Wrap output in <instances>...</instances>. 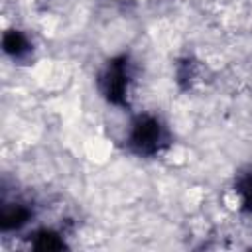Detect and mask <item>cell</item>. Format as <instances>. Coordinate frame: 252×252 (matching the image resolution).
I'll use <instances>...</instances> for the list:
<instances>
[{"label":"cell","instance_id":"obj_1","mask_svg":"<svg viewBox=\"0 0 252 252\" xmlns=\"http://www.w3.org/2000/svg\"><path fill=\"white\" fill-rule=\"evenodd\" d=\"M128 150L142 158H154L169 146V132L156 114H138L128 130Z\"/></svg>","mask_w":252,"mask_h":252},{"label":"cell","instance_id":"obj_2","mask_svg":"<svg viewBox=\"0 0 252 252\" xmlns=\"http://www.w3.org/2000/svg\"><path fill=\"white\" fill-rule=\"evenodd\" d=\"M134 77V67L128 55H116L106 61L98 75V91L104 100L112 106H128L130 83Z\"/></svg>","mask_w":252,"mask_h":252},{"label":"cell","instance_id":"obj_3","mask_svg":"<svg viewBox=\"0 0 252 252\" xmlns=\"http://www.w3.org/2000/svg\"><path fill=\"white\" fill-rule=\"evenodd\" d=\"M32 217H33V211L28 203H22V201L4 203L0 209V228L2 232L20 230L32 220Z\"/></svg>","mask_w":252,"mask_h":252},{"label":"cell","instance_id":"obj_4","mask_svg":"<svg viewBox=\"0 0 252 252\" xmlns=\"http://www.w3.org/2000/svg\"><path fill=\"white\" fill-rule=\"evenodd\" d=\"M2 49L12 59H24L32 51V43L28 35L20 30H6L2 35Z\"/></svg>","mask_w":252,"mask_h":252},{"label":"cell","instance_id":"obj_5","mask_svg":"<svg viewBox=\"0 0 252 252\" xmlns=\"http://www.w3.org/2000/svg\"><path fill=\"white\" fill-rule=\"evenodd\" d=\"M32 248H35V250H63V248H67V244H65V238L61 232H57L53 228H41V230L33 232Z\"/></svg>","mask_w":252,"mask_h":252},{"label":"cell","instance_id":"obj_6","mask_svg":"<svg viewBox=\"0 0 252 252\" xmlns=\"http://www.w3.org/2000/svg\"><path fill=\"white\" fill-rule=\"evenodd\" d=\"M234 193L238 197V203H240L242 213L252 215V165L236 177Z\"/></svg>","mask_w":252,"mask_h":252},{"label":"cell","instance_id":"obj_7","mask_svg":"<svg viewBox=\"0 0 252 252\" xmlns=\"http://www.w3.org/2000/svg\"><path fill=\"white\" fill-rule=\"evenodd\" d=\"M175 77H177V83L183 87V89H189L193 83H195V77H197V69H195V61L193 59H181L177 63V71H175Z\"/></svg>","mask_w":252,"mask_h":252}]
</instances>
